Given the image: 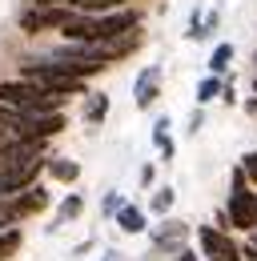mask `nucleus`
Returning a JSON list of instances; mask_svg holds the SVG:
<instances>
[{
	"label": "nucleus",
	"instance_id": "nucleus-2",
	"mask_svg": "<svg viewBox=\"0 0 257 261\" xmlns=\"http://www.w3.org/2000/svg\"><path fill=\"white\" fill-rule=\"evenodd\" d=\"M229 221L237 229H257V193L245 189V169L233 173V197H229Z\"/></svg>",
	"mask_w": 257,
	"mask_h": 261
},
{
	"label": "nucleus",
	"instance_id": "nucleus-18",
	"mask_svg": "<svg viewBox=\"0 0 257 261\" xmlns=\"http://www.w3.org/2000/svg\"><path fill=\"white\" fill-rule=\"evenodd\" d=\"M161 137H169V117H161L157 129H153V141H161Z\"/></svg>",
	"mask_w": 257,
	"mask_h": 261
},
{
	"label": "nucleus",
	"instance_id": "nucleus-11",
	"mask_svg": "<svg viewBox=\"0 0 257 261\" xmlns=\"http://www.w3.org/2000/svg\"><path fill=\"white\" fill-rule=\"evenodd\" d=\"M81 209H85V201L72 193V197H64L61 201V209H57V225H64V221H76L81 217Z\"/></svg>",
	"mask_w": 257,
	"mask_h": 261
},
{
	"label": "nucleus",
	"instance_id": "nucleus-6",
	"mask_svg": "<svg viewBox=\"0 0 257 261\" xmlns=\"http://www.w3.org/2000/svg\"><path fill=\"white\" fill-rule=\"evenodd\" d=\"M109 117V97L105 93H89V100H85V125H100Z\"/></svg>",
	"mask_w": 257,
	"mask_h": 261
},
{
	"label": "nucleus",
	"instance_id": "nucleus-9",
	"mask_svg": "<svg viewBox=\"0 0 257 261\" xmlns=\"http://www.w3.org/2000/svg\"><path fill=\"white\" fill-rule=\"evenodd\" d=\"M221 89H225V81H221V76H213V72H209V76H205V81L197 85V105H209L213 97H221Z\"/></svg>",
	"mask_w": 257,
	"mask_h": 261
},
{
	"label": "nucleus",
	"instance_id": "nucleus-15",
	"mask_svg": "<svg viewBox=\"0 0 257 261\" xmlns=\"http://www.w3.org/2000/svg\"><path fill=\"white\" fill-rule=\"evenodd\" d=\"M173 189H169V185H165V189H157V193H153V213H169V205H173Z\"/></svg>",
	"mask_w": 257,
	"mask_h": 261
},
{
	"label": "nucleus",
	"instance_id": "nucleus-3",
	"mask_svg": "<svg viewBox=\"0 0 257 261\" xmlns=\"http://www.w3.org/2000/svg\"><path fill=\"white\" fill-rule=\"evenodd\" d=\"M197 241H201V253H205L209 261H241V245H237L225 229L201 225L197 229Z\"/></svg>",
	"mask_w": 257,
	"mask_h": 261
},
{
	"label": "nucleus",
	"instance_id": "nucleus-14",
	"mask_svg": "<svg viewBox=\"0 0 257 261\" xmlns=\"http://www.w3.org/2000/svg\"><path fill=\"white\" fill-rule=\"evenodd\" d=\"M16 121H20V109L0 105V133H16Z\"/></svg>",
	"mask_w": 257,
	"mask_h": 261
},
{
	"label": "nucleus",
	"instance_id": "nucleus-7",
	"mask_svg": "<svg viewBox=\"0 0 257 261\" xmlns=\"http://www.w3.org/2000/svg\"><path fill=\"white\" fill-rule=\"evenodd\" d=\"M117 225L125 229V233H141V229H145V213H141L137 205H121V209H117Z\"/></svg>",
	"mask_w": 257,
	"mask_h": 261
},
{
	"label": "nucleus",
	"instance_id": "nucleus-17",
	"mask_svg": "<svg viewBox=\"0 0 257 261\" xmlns=\"http://www.w3.org/2000/svg\"><path fill=\"white\" fill-rule=\"evenodd\" d=\"M16 225V217H12V209H8V201H0V229Z\"/></svg>",
	"mask_w": 257,
	"mask_h": 261
},
{
	"label": "nucleus",
	"instance_id": "nucleus-13",
	"mask_svg": "<svg viewBox=\"0 0 257 261\" xmlns=\"http://www.w3.org/2000/svg\"><path fill=\"white\" fill-rule=\"evenodd\" d=\"M181 237H185V225H181V221H177V225H165V229H157V233H153V241H157V245L181 241Z\"/></svg>",
	"mask_w": 257,
	"mask_h": 261
},
{
	"label": "nucleus",
	"instance_id": "nucleus-4",
	"mask_svg": "<svg viewBox=\"0 0 257 261\" xmlns=\"http://www.w3.org/2000/svg\"><path fill=\"white\" fill-rule=\"evenodd\" d=\"M44 205H48V189H40V185H29V189L12 193V201H8V209H12L16 221H24V217H32V213H40Z\"/></svg>",
	"mask_w": 257,
	"mask_h": 261
},
{
	"label": "nucleus",
	"instance_id": "nucleus-12",
	"mask_svg": "<svg viewBox=\"0 0 257 261\" xmlns=\"http://www.w3.org/2000/svg\"><path fill=\"white\" fill-rule=\"evenodd\" d=\"M16 249H20V229H0V261L4 257H12V253H16Z\"/></svg>",
	"mask_w": 257,
	"mask_h": 261
},
{
	"label": "nucleus",
	"instance_id": "nucleus-22",
	"mask_svg": "<svg viewBox=\"0 0 257 261\" xmlns=\"http://www.w3.org/2000/svg\"><path fill=\"white\" fill-rule=\"evenodd\" d=\"M177 261H197V257H193V253H185V249H181V257H177Z\"/></svg>",
	"mask_w": 257,
	"mask_h": 261
},
{
	"label": "nucleus",
	"instance_id": "nucleus-21",
	"mask_svg": "<svg viewBox=\"0 0 257 261\" xmlns=\"http://www.w3.org/2000/svg\"><path fill=\"white\" fill-rule=\"evenodd\" d=\"M245 109H249V113L257 117V97H249V100H245Z\"/></svg>",
	"mask_w": 257,
	"mask_h": 261
},
{
	"label": "nucleus",
	"instance_id": "nucleus-20",
	"mask_svg": "<svg viewBox=\"0 0 257 261\" xmlns=\"http://www.w3.org/2000/svg\"><path fill=\"white\" fill-rule=\"evenodd\" d=\"M29 4H72L76 8V0H29Z\"/></svg>",
	"mask_w": 257,
	"mask_h": 261
},
{
	"label": "nucleus",
	"instance_id": "nucleus-19",
	"mask_svg": "<svg viewBox=\"0 0 257 261\" xmlns=\"http://www.w3.org/2000/svg\"><path fill=\"white\" fill-rule=\"evenodd\" d=\"M117 209H121V197L109 193V197H105V213H117Z\"/></svg>",
	"mask_w": 257,
	"mask_h": 261
},
{
	"label": "nucleus",
	"instance_id": "nucleus-8",
	"mask_svg": "<svg viewBox=\"0 0 257 261\" xmlns=\"http://www.w3.org/2000/svg\"><path fill=\"white\" fill-rule=\"evenodd\" d=\"M44 169H48L57 181H64V185L81 177V165H76V161H44Z\"/></svg>",
	"mask_w": 257,
	"mask_h": 261
},
{
	"label": "nucleus",
	"instance_id": "nucleus-16",
	"mask_svg": "<svg viewBox=\"0 0 257 261\" xmlns=\"http://www.w3.org/2000/svg\"><path fill=\"white\" fill-rule=\"evenodd\" d=\"M241 169H245V177L257 185V153H245V161H241Z\"/></svg>",
	"mask_w": 257,
	"mask_h": 261
},
{
	"label": "nucleus",
	"instance_id": "nucleus-1",
	"mask_svg": "<svg viewBox=\"0 0 257 261\" xmlns=\"http://www.w3.org/2000/svg\"><path fill=\"white\" fill-rule=\"evenodd\" d=\"M72 12H76L72 4H29V8L20 12V29L29 36L48 33V29H64V20H68Z\"/></svg>",
	"mask_w": 257,
	"mask_h": 261
},
{
	"label": "nucleus",
	"instance_id": "nucleus-24",
	"mask_svg": "<svg viewBox=\"0 0 257 261\" xmlns=\"http://www.w3.org/2000/svg\"><path fill=\"white\" fill-rule=\"evenodd\" d=\"M0 201H4V197H0Z\"/></svg>",
	"mask_w": 257,
	"mask_h": 261
},
{
	"label": "nucleus",
	"instance_id": "nucleus-10",
	"mask_svg": "<svg viewBox=\"0 0 257 261\" xmlns=\"http://www.w3.org/2000/svg\"><path fill=\"white\" fill-rule=\"evenodd\" d=\"M229 61H233V44H217L213 57H209V72H213V76H225Z\"/></svg>",
	"mask_w": 257,
	"mask_h": 261
},
{
	"label": "nucleus",
	"instance_id": "nucleus-23",
	"mask_svg": "<svg viewBox=\"0 0 257 261\" xmlns=\"http://www.w3.org/2000/svg\"><path fill=\"white\" fill-rule=\"evenodd\" d=\"M253 93H257V81H253Z\"/></svg>",
	"mask_w": 257,
	"mask_h": 261
},
{
	"label": "nucleus",
	"instance_id": "nucleus-5",
	"mask_svg": "<svg viewBox=\"0 0 257 261\" xmlns=\"http://www.w3.org/2000/svg\"><path fill=\"white\" fill-rule=\"evenodd\" d=\"M157 76H161V68H145L141 76H137V109H149L153 100H157Z\"/></svg>",
	"mask_w": 257,
	"mask_h": 261
}]
</instances>
